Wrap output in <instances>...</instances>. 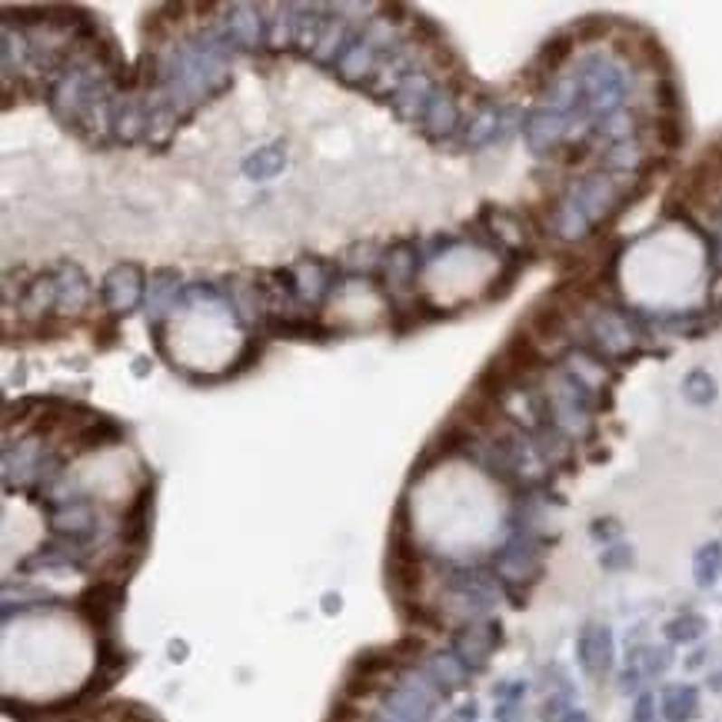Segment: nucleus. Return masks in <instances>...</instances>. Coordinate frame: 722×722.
I'll return each instance as SVG.
<instances>
[{
    "label": "nucleus",
    "instance_id": "obj_1",
    "mask_svg": "<svg viewBox=\"0 0 722 722\" xmlns=\"http://www.w3.org/2000/svg\"><path fill=\"white\" fill-rule=\"evenodd\" d=\"M127 603V586L120 579H97L73 599L77 616L90 626L97 636H114V622Z\"/></svg>",
    "mask_w": 722,
    "mask_h": 722
},
{
    "label": "nucleus",
    "instance_id": "obj_2",
    "mask_svg": "<svg viewBox=\"0 0 722 722\" xmlns=\"http://www.w3.org/2000/svg\"><path fill=\"white\" fill-rule=\"evenodd\" d=\"M499 642H503V626L499 622H493V619L489 622H470L463 630H456L453 656L463 662L466 670L480 672Z\"/></svg>",
    "mask_w": 722,
    "mask_h": 722
},
{
    "label": "nucleus",
    "instance_id": "obj_3",
    "mask_svg": "<svg viewBox=\"0 0 722 722\" xmlns=\"http://www.w3.org/2000/svg\"><path fill=\"white\" fill-rule=\"evenodd\" d=\"M140 293H144V267L140 263H120L100 283V303L114 317H120V313L134 307Z\"/></svg>",
    "mask_w": 722,
    "mask_h": 722
},
{
    "label": "nucleus",
    "instance_id": "obj_4",
    "mask_svg": "<svg viewBox=\"0 0 722 722\" xmlns=\"http://www.w3.org/2000/svg\"><path fill=\"white\" fill-rule=\"evenodd\" d=\"M150 513H154V483H144L134 493L120 519V543L130 553H144L150 539Z\"/></svg>",
    "mask_w": 722,
    "mask_h": 722
},
{
    "label": "nucleus",
    "instance_id": "obj_5",
    "mask_svg": "<svg viewBox=\"0 0 722 722\" xmlns=\"http://www.w3.org/2000/svg\"><path fill=\"white\" fill-rule=\"evenodd\" d=\"M576 652H579V662H583V670L589 676H606L613 670V632L609 626H599V622H589L586 630L579 632V642H576Z\"/></svg>",
    "mask_w": 722,
    "mask_h": 722
},
{
    "label": "nucleus",
    "instance_id": "obj_6",
    "mask_svg": "<svg viewBox=\"0 0 722 722\" xmlns=\"http://www.w3.org/2000/svg\"><path fill=\"white\" fill-rule=\"evenodd\" d=\"M124 440V426L110 420V416H100V413H90L83 423H77V433H73V450L77 453H93V450H103V446H114Z\"/></svg>",
    "mask_w": 722,
    "mask_h": 722
},
{
    "label": "nucleus",
    "instance_id": "obj_7",
    "mask_svg": "<svg viewBox=\"0 0 722 722\" xmlns=\"http://www.w3.org/2000/svg\"><path fill=\"white\" fill-rule=\"evenodd\" d=\"M403 666L396 662V656L390 652V646H370V650L356 652L347 666V676L350 679H370V682H386L393 672H400Z\"/></svg>",
    "mask_w": 722,
    "mask_h": 722
},
{
    "label": "nucleus",
    "instance_id": "obj_8",
    "mask_svg": "<svg viewBox=\"0 0 722 722\" xmlns=\"http://www.w3.org/2000/svg\"><path fill=\"white\" fill-rule=\"evenodd\" d=\"M660 709L670 722L696 719V712H699V689L696 686H666Z\"/></svg>",
    "mask_w": 722,
    "mask_h": 722
},
{
    "label": "nucleus",
    "instance_id": "obj_9",
    "mask_svg": "<svg viewBox=\"0 0 722 722\" xmlns=\"http://www.w3.org/2000/svg\"><path fill=\"white\" fill-rule=\"evenodd\" d=\"M267 330L273 337H287V340H323L330 337V327H323L320 320H309V317H270Z\"/></svg>",
    "mask_w": 722,
    "mask_h": 722
},
{
    "label": "nucleus",
    "instance_id": "obj_10",
    "mask_svg": "<svg viewBox=\"0 0 722 722\" xmlns=\"http://www.w3.org/2000/svg\"><path fill=\"white\" fill-rule=\"evenodd\" d=\"M426 676L436 682V689L440 692H453V689H460V686H466L470 670L456 660L453 652H436L433 660H430V666H426Z\"/></svg>",
    "mask_w": 722,
    "mask_h": 722
},
{
    "label": "nucleus",
    "instance_id": "obj_11",
    "mask_svg": "<svg viewBox=\"0 0 722 722\" xmlns=\"http://www.w3.org/2000/svg\"><path fill=\"white\" fill-rule=\"evenodd\" d=\"M692 576L699 586H712L716 579L722 576V543L719 539H712L706 546L696 549V556H692Z\"/></svg>",
    "mask_w": 722,
    "mask_h": 722
},
{
    "label": "nucleus",
    "instance_id": "obj_12",
    "mask_svg": "<svg viewBox=\"0 0 722 722\" xmlns=\"http://www.w3.org/2000/svg\"><path fill=\"white\" fill-rule=\"evenodd\" d=\"M706 630H709V622L699 613H679V616H672L666 622L670 642H696L699 636H706Z\"/></svg>",
    "mask_w": 722,
    "mask_h": 722
},
{
    "label": "nucleus",
    "instance_id": "obj_13",
    "mask_svg": "<svg viewBox=\"0 0 722 722\" xmlns=\"http://www.w3.org/2000/svg\"><path fill=\"white\" fill-rule=\"evenodd\" d=\"M423 124L433 127V134H440V130H450V127L456 124V103L453 97H446V93H436V97H430L426 100V114H423Z\"/></svg>",
    "mask_w": 722,
    "mask_h": 722
},
{
    "label": "nucleus",
    "instance_id": "obj_14",
    "mask_svg": "<svg viewBox=\"0 0 722 722\" xmlns=\"http://www.w3.org/2000/svg\"><path fill=\"white\" fill-rule=\"evenodd\" d=\"M287 164V157L280 154V147H267V150H257L253 157L243 160V170H247L253 180H270L273 174H280Z\"/></svg>",
    "mask_w": 722,
    "mask_h": 722
},
{
    "label": "nucleus",
    "instance_id": "obj_15",
    "mask_svg": "<svg viewBox=\"0 0 722 722\" xmlns=\"http://www.w3.org/2000/svg\"><path fill=\"white\" fill-rule=\"evenodd\" d=\"M390 652L396 656V662H400L403 670H406V666H416V662L426 656V640L420 632H403L400 640L390 642Z\"/></svg>",
    "mask_w": 722,
    "mask_h": 722
},
{
    "label": "nucleus",
    "instance_id": "obj_16",
    "mask_svg": "<svg viewBox=\"0 0 722 722\" xmlns=\"http://www.w3.org/2000/svg\"><path fill=\"white\" fill-rule=\"evenodd\" d=\"M682 386H686V396H689L692 403H699V406H702V403H709L712 396H716V383H712L709 373H702V370L689 373Z\"/></svg>",
    "mask_w": 722,
    "mask_h": 722
},
{
    "label": "nucleus",
    "instance_id": "obj_17",
    "mask_svg": "<svg viewBox=\"0 0 722 722\" xmlns=\"http://www.w3.org/2000/svg\"><path fill=\"white\" fill-rule=\"evenodd\" d=\"M327 722H363V709L360 702L347 699V696H337L330 706V712H327Z\"/></svg>",
    "mask_w": 722,
    "mask_h": 722
},
{
    "label": "nucleus",
    "instance_id": "obj_18",
    "mask_svg": "<svg viewBox=\"0 0 722 722\" xmlns=\"http://www.w3.org/2000/svg\"><path fill=\"white\" fill-rule=\"evenodd\" d=\"M117 320H120V317L107 313V317L97 323V330H93V343H97L100 350H110V347L117 343Z\"/></svg>",
    "mask_w": 722,
    "mask_h": 722
},
{
    "label": "nucleus",
    "instance_id": "obj_19",
    "mask_svg": "<svg viewBox=\"0 0 722 722\" xmlns=\"http://www.w3.org/2000/svg\"><path fill=\"white\" fill-rule=\"evenodd\" d=\"M599 563H603V569H630L632 566V549L630 546H609L603 556H599Z\"/></svg>",
    "mask_w": 722,
    "mask_h": 722
},
{
    "label": "nucleus",
    "instance_id": "obj_20",
    "mask_svg": "<svg viewBox=\"0 0 722 722\" xmlns=\"http://www.w3.org/2000/svg\"><path fill=\"white\" fill-rule=\"evenodd\" d=\"M632 722H656V696L642 692L636 706H632Z\"/></svg>",
    "mask_w": 722,
    "mask_h": 722
},
{
    "label": "nucleus",
    "instance_id": "obj_21",
    "mask_svg": "<svg viewBox=\"0 0 722 722\" xmlns=\"http://www.w3.org/2000/svg\"><path fill=\"white\" fill-rule=\"evenodd\" d=\"M616 537H619L616 519H596L593 523V539H616Z\"/></svg>",
    "mask_w": 722,
    "mask_h": 722
},
{
    "label": "nucleus",
    "instance_id": "obj_22",
    "mask_svg": "<svg viewBox=\"0 0 722 722\" xmlns=\"http://www.w3.org/2000/svg\"><path fill=\"white\" fill-rule=\"evenodd\" d=\"M496 722H523V709L516 702H499L496 706Z\"/></svg>",
    "mask_w": 722,
    "mask_h": 722
},
{
    "label": "nucleus",
    "instance_id": "obj_23",
    "mask_svg": "<svg viewBox=\"0 0 722 722\" xmlns=\"http://www.w3.org/2000/svg\"><path fill=\"white\" fill-rule=\"evenodd\" d=\"M523 692H527L523 682H499V686H496V696H499L503 702H516Z\"/></svg>",
    "mask_w": 722,
    "mask_h": 722
},
{
    "label": "nucleus",
    "instance_id": "obj_24",
    "mask_svg": "<svg viewBox=\"0 0 722 722\" xmlns=\"http://www.w3.org/2000/svg\"><path fill=\"white\" fill-rule=\"evenodd\" d=\"M453 722H476V702H466V706H460Z\"/></svg>",
    "mask_w": 722,
    "mask_h": 722
},
{
    "label": "nucleus",
    "instance_id": "obj_25",
    "mask_svg": "<svg viewBox=\"0 0 722 722\" xmlns=\"http://www.w3.org/2000/svg\"><path fill=\"white\" fill-rule=\"evenodd\" d=\"M559 722H589V716L583 709H566Z\"/></svg>",
    "mask_w": 722,
    "mask_h": 722
},
{
    "label": "nucleus",
    "instance_id": "obj_26",
    "mask_svg": "<svg viewBox=\"0 0 722 722\" xmlns=\"http://www.w3.org/2000/svg\"><path fill=\"white\" fill-rule=\"evenodd\" d=\"M323 606H327V613H340V596H323Z\"/></svg>",
    "mask_w": 722,
    "mask_h": 722
},
{
    "label": "nucleus",
    "instance_id": "obj_27",
    "mask_svg": "<svg viewBox=\"0 0 722 722\" xmlns=\"http://www.w3.org/2000/svg\"><path fill=\"white\" fill-rule=\"evenodd\" d=\"M170 656H174V660H184V656H186L184 642H170Z\"/></svg>",
    "mask_w": 722,
    "mask_h": 722
},
{
    "label": "nucleus",
    "instance_id": "obj_28",
    "mask_svg": "<svg viewBox=\"0 0 722 722\" xmlns=\"http://www.w3.org/2000/svg\"><path fill=\"white\" fill-rule=\"evenodd\" d=\"M134 363H137L134 373H137V376H144V373H147V360H134Z\"/></svg>",
    "mask_w": 722,
    "mask_h": 722
}]
</instances>
